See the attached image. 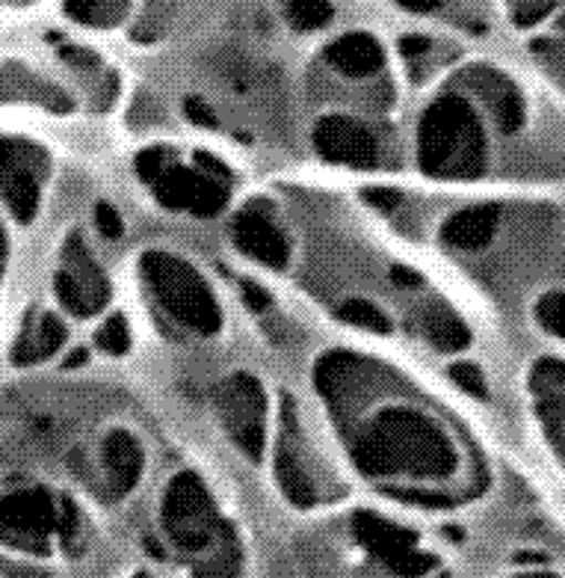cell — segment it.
Here are the masks:
<instances>
[{
  "label": "cell",
  "instance_id": "obj_1",
  "mask_svg": "<svg viewBox=\"0 0 565 578\" xmlns=\"http://www.w3.org/2000/svg\"><path fill=\"white\" fill-rule=\"evenodd\" d=\"M352 457L370 478H444L456 471V452L439 425L412 409H386L352 439Z\"/></svg>",
  "mask_w": 565,
  "mask_h": 578
},
{
  "label": "cell",
  "instance_id": "obj_2",
  "mask_svg": "<svg viewBox=\"0 0 565 578\" xmlns=\"http://www.w3.org/2000/svg\"><path fill=\"white\" fill-rule=\"evenodd\" d=\"M421 166L439 179H476L485 163L483 128L462 95H441L421 119Z\"/></svg>",
  "mask_w": 565,
  "mask_h": 578
},
{
  "label": "cell",
  "instance_id": "obj_3",
  "mask_svg": "<svg viewBox=\"0 0 565 578\" xmlns=\"http://www.w3.org/2000/svg\"><path fill=\"white\" fill-rule=\"evenodd\" d=\"M143 276L154 300L181 326H187L198 335H216L223 329V312H219L214 291L193 264L170 253H145Z\"/></svg>",
  "mask_w": 565,
  "mask_h": 578
},
{
  "label": "cell",
  "instance_id": "obj_4",
  "mask_svg": "<svg viewBox=\"0 0 565 578\" xmlns=\"http://www.w3.org/2000/svg\"><path fill=\"white\" fill-rule=\"evenodd\" d=\"M161 514L163 528L181 551L219 555L223 549H232V531L216 516L205 484L193 471H181L178 478L172 480Z\"/></svg>",
  "mask_w": 565,
  "mask_h": 578
},
{
  "label": "cell",
  "instance_id": "obj_5",
  "mask_svg": "<svg viewBox=\"0 0 565 578\" xmlns=\"http://www.w3.org/2000/svg\"><path fill=\"white\" fill-rule=\"evenodd\" d=\"M216 409L223 425L246 457L258 460L264 452V427H267V400L260 383L249 374H234L216 389Z\"/></svg>",
  "mask_w": 565,
  "mask_h": 578
},
{
  "label": "cell",
  "instance_id": "obj_6",
  "mask_svg": "<svg viewBox=\"0 0 565 578\" xmlns=\"http://www.w3.org/2000/svg\"><path fill=\"white\" fill-rule=\"evenodd\" d=\"M154 196L172 211H187L193 217H214L228 205V190L210 172L181 166L170 161L152 181Z\"/></svg>",
  "mask_w": 565,
  "mask_h": 578
},
{
  "label": "cell",
  "instance_id": "obj_7",
  "mask_svg": "<svg viewBox=\"0 0 565 578\" xmlns=\"http://www.w3.org/2000/svg\"><path fill=\"white\" fill-rule=\"evenodd\" d=\"M54 288L60 303L78 317H90L107 306V276H104V271L95 264V258H92L90 250L83 246L78 235L65 244V264L63 271L56 273Z\"/></svg>",
  "mask_w": 565,
  "mask_h": 578
},
{
  "label": "cell",
  "instance_id": "obj_8",
  "mask_svg": "<svg viewBox=\"0 0 565 578\" xmlns=\"http://www.w3.org/2000/svg\"><path fill=\"white\" fill-rule=\"evenodd\" d=\"M308 448L299 436L297 407L294 400H285L281 409V439H278L276 454V471L278 484L285 489V496L299 507H311L317 501H323V489H320V475L315 471L311 460H308Z\"/></svg>",
  "mask_w": 565,
  "mask_h": 578
},
{
  "label": "cell",
  "instance_id": "obj_9",
  "mask_svg": "<svg viewBox=\"0 0 565 578\" xmlns=\"http://www.w3.org/2000/svg\"><path fill=\"white\" fill-rule=\"evenodd\" d=\"M60 525L54 498L42 489L12 493L0 501V537L21 549L45 551L48 534Z\"/></svg>",
  "mask_w": 565,
  "mask_h": 578
},
{
  "label": "cell",
  "instance_id": "obj_10",
  "mask_svg": "<svg viewBox=\"0 0 565 578\" xmlns=\"http://www.w3.org/2000/svg\"><path fill=\"white\" fill-rule=\"evenodd\" d=\"M42 158L33 145L0 140V196L16 220L30 223L39 209V175Z\"/></svg>",
  "mask_w": 565,
  "mask_h": 578
},
{
  "label": "cell",
  "instance_id": "obj_11",
  "mask_svg": "<svg viewBox=\"0 0 565 578\" xmlns=\"http://www.w3.org/2000/svg\"><path fill=\"white\" fill-rule=\"evenodd\" d=\"M356 537L368 551H373L382 564H388L397 572H427L435 564L432 555L418 549L412 531L400 525L377 519V516L361 514L356 523Z\"/></svg>",
  "mask_w": 565,
  "mask_h": 578
},
{
  "label": "cell",
  "instance_id": "obj_12",
  "mask_svg": "<svg viewBox=\"0 0 565 578\" xmlns=\"http://www.w3.org/2000/svg\"><path fill=\"white\" fill-rule=\"evenodd\" d=\"M315 145L326 161L347 163V166H359V170L377 166L379 161L373 131L350 116L320 119L315 128Z\"/></svg>",
  "mask_w": 565,
  "mask_h": 578
},
{
  "label": "cell",
  "instance_id": "obj_13",
  "mask_svg": "<svg viewBox=\"0 0 565 578\" xmlns=\"http://www.w3.org/2000/svg\"><path fill=\"white\" fill-rule=\"evenodd\" d=\"M234 244L255 262L267 267H285L290 262V244L285 232L276 226V220L264 211H240L234 220Z\"/></svg>",
  "mask_w": 565,
  "mask_h": 578
},
{
  "label": "cell",
  "instance_id": "obj_14",
  "mask_svg": "<svg viewBox=\"0 0 565 578\" xmlns=\"http://www.w3.org/2000/svg\"><path fill=\"white\" fill-rule=\"evenodd\" d=\"M104 469H107L110 493L116 498L127 496L143 475V448L127 430H113L104 443Z\"/></svg>",
  "mask_w": 565,
  "mask_h": 578
},
{
  "label": "cell",
  "instance_id": "obj_15",
  "mask_svg": "<svg viewBox=\"0 0 565 578\" xmlns=\"http://www.w3.org/2000/svg\"><path fill=\"white\" fill-rule=\"evenodd\" d=\"M326 60L332 69H338L347 78H370L382 69V48L373 37L368 33H347L338 42L329 45L326 51Z\"/></svg>",
  "mask_w": 565,
  "mask_h": 578
},
{
  "label": "cell",
  "instance_id": "obj_16",
  "mask_svg": "<svg viewBox=\"0 0 565 578\" xmlns=\"http://www.w3.org/2000/svg\"><path fill=\"white\" fill-rule=\"evenodd\" d=\"M468 83L474 87V92L483 95V101L492 110L494 122L501 125V131H515L521 125V99L518 92L512 90L510 81H503L501 74L489 72V69H476Z\"/></svg>",
  "mask_w": 565,
  "mask_h": 578
},
{
  "label": "cell",
  "instance_id": "obj_17",
  "mask_svg": "<svg viewBox=\"0 0 565 578\" xmlns=\"http://www.w3.org/2000/svg\"><path fill=\"white\" fill-rule=\"evenodd\" d=\"M497 214L492 209H468L462 214L444 223L441 229V241L456 250H480L489 244V237L494 232Z\"/></svg>",
  "mask_w": 565,
  "mask_h": 578
},
{
  "label": "cell",
  "instance_id": "obj_18",
  "mask_svg": "<svg viewBox=\"0 0 565 578\" xmlns=\"http://www.w3.org/2000/svg\"><path fill=\"white\" fill-rule=\"evenodd\" d=\"M65 335L69 333H65L63 321H60L56 315H51V312H45V315L39 317L37 333L19 344L16 362H33V359H48V356H54V353L65 344Z\"/></svg>",
  "mask_w": 565,
  "mask_h": 578
},
{
  "label": "cell",
  "instance_id": "obj_19",
  "mask_svg": "<svg viewBox=\"0 0 565 578\" xmlns=\"http://www.w3.org/2000/svg\"><path fill=\"white\" fill-rule=\"evenodd\" d=\"M423 333L444 353L462 351L471 342V333L465 329V324L453 312H448V308H430L423 315Z\"/></svg>",
  "mask_w": 565,
  "mask_h": 578
},
{
  "label": "cell",
  "instance_id": "obj_20",
  "mask_svg": "<svg viewBox=\"0 0 565 578\" xmlns=\"http://www.w3.org/2000/svg\"><path fill=\"white\" fill-rule=\"evenodd\" d=\"M127 3L131 0H69L65 12L90 28H110V24L125 19Z\"/></svg>",
  "mask_w": 565,
  "mask_h": 578
},
{
  "label": "cell",
  "instance_id": "obj_21",
  "mask_svg": "<svg viewBox=\"0 0 565 578\" xmlns=\"http://www.w3.org/2000/svg\"><path fill=\"white\" fill-rule=\"evenodd\" d=\"M288 21L299 30H320L332 21L329 0H285Z\"/></svg>",
  "mask_w": 565,
  "mask_h": 578
},
{
  "label": "cell",
  "instance_id": "obj_22",
  "mask_svg": "<svg viewBox=\"0 0 565 578\" xmlns=\"http://www.w3.org/2000/svg\"><path fill=\"white\" fill-rule=\"evenodd\" d=\"M338 315L352 326H361V329H370V333H391V321L382 308H377L368 300H350L338 308Z\"/></svg>",
  "mask_w": 565,
  "mask_h": 578
},
{
  "label": "cell",
  "instance_id": "obj_23",
  "mask_svg": "<svg viewBox=\"0 0 565 578\" xmlns=\"http://www.w3.org/2000/svg\"><path fill=\"white\" fill-rule=\"evenodd\" d=\"M95 344H99L104 353H110V356H122V353L131 347V333H127L125 317H110L107 324L99 329V335H95Z\"/></svg>",
  "mask_w": 565,
  "mask_h": 578
},
{
  "label": "cell",
  "instance_id": "obj_24",
  "mask_svg": "<svg viewBox=\"0 0 565 578\" xmlns=\"http://www.w3.org/2000/svg\"><path fill=\"white\" fill-rule=\"evenodd\" d=\"M538 321L556 335H565V294H547L538 303Z\"/></svg>",
  "mask_w": 565,
  "mask_h": 578
},
{
  "label": "cell",
  "instance_id": "obj_25",
  "mask_svg": "<svg viewBox=\"0 0 565 578\" xmlns=\"http://www.w3.org/2000/svg\"><path fill=\"white\" fill-rule=\"evenodd\" d=\"M95 229L101 232V237H107V241H119L125 226H122V217H119V211L107 202H101L99 209H95Z\"/></svg>",
  "mask_w": 565,
  "mask_h": 578
},
{
  "label": "cell",
  "instance_id": "obj_26",
  "mask_svg": "<svg viewBox=\"0 0 565 578\" xmlns=\"http://www.w3.org/2000/svg\"><path fill=\"white\" fill-rule=\"evenodd\" d=\"M450 377L456 379L462 389H468L471 395H476V398H483V395H485V383H483V377H480V371H476L474 365H468V362L450 365Z\"/></svg>",
  "mask_w": 565,
  "mask_h": 578
},
{
  "label": "cell",
  "instance_id": "obj_27",
  "mask_svg": "<svg viewBox=\"0 0 565 578\" xmlns=\"http://www.w3.org/2000/svg\"><path fill=\"white\" fill-rule=\"evenodd\" d=\"M364 202H368V205H373V209L382 211V214H391L394 209H400L403 196H400V190L373 187V190H364Z\"/></svg>",
  "mask_w": 565,
  "mask_h": 578
},
{
  "label": "cell",
  "instance_id": "obj_28",
  "mask_svg": "<svg viewBox=\"0 0 565 578\" xmlns=\"http://www.w3.org/2000/svg\"><path fill=\"white\" fill-rule=\"evenodd\" d=\"M184 113L187 119H193L196 125H205V128H214L216 125V113L210 110V104H205L202 99H187L184 101Z\"/></svg>",
  "mask_w": 565,
  "mask_h": 578
},
{
  "label": "cell",
  "instance_id": "obj_29",
  "mask_svg": "<svg viewBox=\"0 0 565 578\" xmlns=\"http://www.w3.org/2000/svg\"><path fill=\"white\" fill-rule=\"evenodd\" d=\"M240 294H243V300H246V306H249L251 312H267V308L273 306V300H269L267 291L258 288L255 282H243Z\"/></svg>",
  "mask_w": 565,
  "mask_h": 578
},
{
  "label": "cell",
  "instance_id": "obj_30",
  "mask_svg": "<svg viewBox=\"0 0 565 578\" xmlns=\"http://www.w3.org/2000/svg\"><path fill=\"white\" fill-rule=\"evenodd\" d=\"M427 51H430V39H427V37L400 39V54L409 57V60H412V57H423Z\"/></svg>",
  "mask_w": 565,
  "mask_h": 578
},
{
  "label": "cell",
  "instance_id": "obj_31",
  "mask_svg": "<svg viewBox=\"0 0 565 578\" xmlns=\"http://www.w3.org/2000/svg\"><path fill=\"white\" fill-rule=\"evenodd\" d=\"M196 161L205 166V172H210V175H216V179H228V170H225V163L219 161V158H214V154L207 152H198Z\"/></svg>",
  "mask_w": 565,
  "mask_h": 578
},
{
  "label": "cell",
  "instance_id": "obj_32",
  "mask_svg": "<svg viewBox=\"0 0 565 578\" xmlns=\"http://www.w3.org/2000/svg\"><path fill=\"white\" fill-rule=\"evenodd\" d=\"M397 3L412 12H432V10H439L444 0H397Z\"/></svg>",
  "mask_w": 565,
  "mask_h": 578
},
{
  "label": "cell",
  "instance_id": "obj_33",
  "mask_svg": "<svg viewBox=\"0 0 565 578\" xmlns=\"http://www.w3.org/2000/svg\"><path fill=\"white\" fill-rule=\"evenodd\" d=\"M391 276H394V282L405 285V288H418V285H421V276H418L414 271H409V267H394Z\"/></svg>",
  "mask_w": 565,
  "mask_h": 578
},
{
  "label": "cell",
  "instance_id": "obj_34",
  "mask_svg": "<svg viewBox=\"0 0 565 578\" xmlns=\"http://www.w3.org/2000/svg\"><path fill=\"white\" fill-rule=\"evenodd\" d=\"M81 362H86V351H78L72 359H65V368H69V365H81Z\"/></svg>",
  "mask_w": 565,
  "mask_h": 578
}]
</instances>
